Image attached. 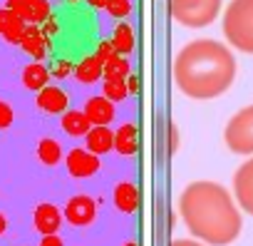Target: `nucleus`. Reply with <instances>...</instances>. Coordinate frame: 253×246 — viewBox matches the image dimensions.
Here are the masks:
<instances>
[{
	"label": "nucleus",
	"mask_w": 253,
	"mask_h": 246,
	"mask_svg": "<svg viewBox=\"0 0 253 246\" xmlns=\"http://www.w3.org/2000/svg\"><path fill=\"white\" fill-rule=\"evenodd\" d=\"M233 192H236V201L238 206L253 216V159H248L246 164H241L233 174Z\"/></svg>",
	"instance_id": "obj_7"
},
{
	"label": "nucleus",
	"mask_w": 253,
	"mask_h": 246,
	"mask_svg": "<svg viewBox=\"0 0 253 246\" xmlns=\"http://www.w3.org/2000/svg\"><path fill=\"white\" fill-rule=\"evenodd\" d=\"M171 246H201V244H196V241H191V239H176Z\"/></svg>",
	"instance_id": "obj_33"
},
{
	"label": "nucleus",
	"mask_w": 253,
	"mask_h": 246,
	"mask_svg": "<svg viewBox=\"0 0 253 246\" xmlns=\"http://www.w3.org/2000/svg\"><path fill=\"white\" fill-rule=\"evenodd\" d=\"M94 55L102 60V62H107L112 55H114V48H112V43L109 40H102L99 45H97V50H94Z\"/></svg>",
	"instance_id": "obj_28"
},
{
	"label": "nucleus",
	"mask_w": 253,
	"mask_h": 246,
	"mask_svg": "<svg viewBox=\"0 0 253 246\" xmlns=\"http://www.w3.org/2000/svg\"><path fill=\"white\" fill-rule=\"evenodd\" d=\"M40 28L45 30V35H47V38H50V35H57V33H60V23H57V20H55L52 15H50V18H47V20H45V23H42Z\"/></svg>",
	"instance_id": "obj_30"
},
{
	"label": "nucleus",
	"mask_w": 253,
	"mask_h": 246,
	"mask_svg": "<svg viewBox=\"0 0 253 246\" xmlns=\"http://www.w3.org/2000/svg\"><path fill=\"white\" fill-rule=\"evenodd\" d=\"M112 48L117 55H129L134 50V28L129 23H119L112 33Z\"/></svg>",
	"instance_id": "obj_20"
},
{
	"label": "nucleus",
	"mask_w": 253,
	"mask_h": 246,
	"mask_svg": "<svg viewBox=\"0 0 253 246\" xmlns=\"http://www.w3.org/2000/svg\"><path fill=\"white\" fill-rule=\"evenodd\" d=\"M124 246H139V244H134V241H126Z\"/></svg>",
	"instance_id": "obj_35"
},
{
	"label": "nucleus",
	"mask_w": 253,
	"mask_h": 246,
	"mask_svg": "<svg viewBox=\"0 0 253 246\" xmlns=\"http://www.w3.org/2000/svg\"><path fill=\"white\" fill-rule=\"evenodd\" d=\"M72 62L70 60H60V62H55V67L50 70V75H55V77H67V75H72Z\"/></svg>",
	"instance_id": "obj_27"
},
{
	"label": "nucleus",
	"mask_w": 253,
	"mask_h": 246,
	"mask_svg": "<svg viewBox=\"0 0 253 246\" xmlns=\"http://www.w3.org/2000/svg\"><path fill=\"white\" fill-rule=\"evenodd\" d=\"M102 95H104L109 102H122L129 92H126V82H124V80H104Z\"/></svg>",
	"instance_id": "obj_24"
},
{
	"label": "nucleus",
	"mask_w": 253,
	"mask_h": 246,
	"mask_svg": "<svg viewBox=\"0 0 253 246\" xmlns=\"http://www.w3.org/2000/svg\"><path fill=\"white\" fill-rule=\"evenodd\" d=\"M47 80H50V70H47L40 60L25 65V70H23V85H25L28 90L38 92V90H42V87L47 85Z\"/></svg>",
	"instance_id": "obj_19"
},
{
	"label": "nucleus",
	"mask_w": 253,
	"mask_h": 246,
	"mask_svg": "<svg viewBox=\"0 0 253 246\" xmlns=\"http://www.w3.org/2000/svg\"><path fill=\"white\" fill-rule=\"evenodd\" d=\"M40 246H65V244H62L60 234H42V241H40Z\"/></svg>",
	"instance_id": "obj_31"
},
{
	"label": "nucleus",
	"mask_w": 253,
	"mask_h": 246,
	"mask_svg": "<svg viewBox=\"0 0 253 246\" xmlns=\"http://www.w3.org/2000/svg\"><path fill=\"white\" fill-rule=\"evenodd\" d=\"M67 3H80V0H67Z\"/></svg>",
	"instance_id": "obj_36"
},
{
	"label": "nucleus",
	"mask_w": 253,
	"mask_h": 246,
	"mask_svg": "<svg viewBox=\"0 0 253 246\" xmlns=\"http://www.w3.org/2000/svg\"><path fill=\"white\" fill-rule=\"evenodd\" d=\"M223 35L231 48L253 55V0H231L226 5Z\"/></svg>",
	"instance_id": "obj_3"
},
{
	"label": "nucleus",
	"mask_w": 253,
	"mask_h": 246,
	"mask_svg": "<svg viewBox=\"0 0 253 246\" xmlns=\"http://www.w3.org/2000/svg\"><path fill=\"white\" fill-rule=\"evenodd\" d=\"M89 119H87V114L84 112H77V109H72V112H62V130L70 135V137H84L87 132H89Z\"/></svg>",
	"instance_id": "obj_21"
},
{
	"label": "nucleus",
	"mask_w": 253,
	"mask_h": 246,
	"mask_svg": "<svg viewBox=\"0 0 253 246\" xmlns=\"http://www.w3.org/2000/svg\"><path fill=\"white\" fill-rule=\"evenodd\" d=\"M13 119H15V112H13V107H10L8 102H3V99H0V130H8V127L13 125Z\"/></svg>",
	"instance_id": "obj_26"
},
{
	"label": "nucleus",
	"mask_w": 253,
	"mask_h": 246,
	"mask_svg": "<svg viewBox=\"0 0 253 246\" xmlns=\"http://www.w3.org/2000/svg\"><path fill=\"white\" fill-rule=\"evenodd\" d=\"M84 140H87V149L92 152V154H107V152H112V145H114V132L112 130H107V125H92L89 127V132L84 135Z\"/></svg>",
	"instance_id": "obj_15"
},
{
	"label": "nucleus",
	"mask_w": 253,
	"mask_h": 246,
	"mask_svg": "<svg viewBox=\"0 0 253 246\" xmlns=\"http://www.w3.org/2000/svg\"><path fill=\"white\" fill-rule=\"evenodd\" d=\"M112 149H117L119 154H124V157H132V154H137V149H139V132H137V127L134 125H122L117 132H114V145H112Z\"/></svg>",
	"instance_id": "obj_17"
},
{
	"label": "nucleus",
	"mask_w": 253,
	"mask_h": 246,
	"mask_svg": "<svg viewBox=\"0 0 253 246\" xmlns=\"http://www.w3.org/2000/svg\"><path fill=\"white\" fill-rule=\"evenodd\" d=\"M124 82H126V92H129V95H139V92H142V80H139L137 75L129 72V75L124 77Z\"/></svg>",
	"instance_id": "obj_29"
},
{
	"label": "nucleus",
	"mask_w": 253,
	"mask_h": 246,
	"mask_svg": "<svg viewBox=\"0 0 253 246\" xmlns=\"http://www.w3.org/2000/svg\"><path fill=\"white\" fill-rule=\"evenodd\" d=\"M223 140L233 154H253V104L238 109L228 119Z\"/></svg>",
	"instance_id": "obj_5"
},
{
	"label": "nucleus",
	"mask_w": 253,
	"mask_h": 246,
	"mask_svg": "<svg viewBox=\"0 0 253 246\" xmlns=\"http://www.w3.org/2000/svg\"><path fill=\"white\" fill-rule=\"evenodd\" d=\"M25 25H28V23H23L10 8H0V35H3L5 43L18 45L20 38H23Z\"/></svg>",
	"instance_id": "obj_16"
},
{
	"label": "nucleus",
	"mask_w": 253,
	"mask_h": 246,
	"mask_svg": "<svg viewBox=\"0 0 253 246\" xmlns=\"http://www.w3.org/2000/svg\"><path fill=\"white\" fill-rule=\"evenodd\" d=\"M94 216H97V204H94V199H89L84 194L72 197L65 206V219L72 226H87L94 221Z\"/></svg>",
	"instance_id": "obj_8"
},
{
	"label": "nucleus",
	"mask_w": 253,
	"mask_h": 246,
	"mask_svg": "<svg viewBox=\"0 0 253 246\" xmlns=\"http://www.w3.org/2000/svg\"><path fill=\"white\" fill-rule=\"evenodd\" d=\"M236 80V57L216 40H194L174 60V82L191 99H213Z\"/></svg>",
	"instance_id": "obj_2"
},
{
	"label": "nucleus",
	"mask_w": 253,
	"mask_h": 246,
	"mask_svg": "<svg viewBox=\"0 0 253 246\" xmlns=\"http://www.w3.org/2000/svg\"><path fill=\"white\" fill-rule=\"evenodd\" d=\"M179 214L186 229L211 244L226 246L241 234V211L236 209L231 194L216 182H194L179 197Z\"/></svg>",
	"instance_id": "obj_1"
},
{
	"label": "nucleus",
	"mask_w": 253,
	"mask_h": 246,
	"mask_svg": "<svg viewBox=\"0 0 253 246\" xmlns=\"http://www.w3.org/2000/svg\"><path fill=\"white\" fill-rule=\"evenodd\" d=\"M5 8H10L28 25H42L52 15L47 0H5Z\"/></svg>",
	"instance_id": "obj_6"
},
{
	"label": "nucleus",
	"mask_w": 253,
	"mask_h": 246,
	"mask_svg": "<svg viewBox=\"0 0 253 246\" xmlns=\"http://www.w3.org/2000/svg\"><path fill=\"white\" fill-rule=\"evenodd\" d=\"M33 60H42L47 52H50V38L45 35V30L40 25H25L23 30V38L18 43Z\"/></svg>",
	"instance_id": "obj_10"
},
{
	"label": "nucleus",
	"mask_w": 253,
	"mask_h": 246,
	"mask_svg": "<svg viewBox=\"0 0 253 246\" xmlns=\"http://www.w3.org/2000/svg\"><path fill=\"white\" fill-rule=\"evenodd\" d=\"M5 229H8V219H5L3 214H0V236L5 234Z\"/></svg>",
	"instance_id": "obj_34"
},
{
	"label": "nucleus",
	"mask_w": 253,
	"mask_h": 246,
	"mask_svg": "<svg viewBox=\"0 0 253 246\" xmlns=\"http://www.w3.org/2000/svg\"><path fill=\"white\" fill-rule=\"evenodd\" d=\"M38 159L42 162V164H47V167H52V164H57L60 159H62V147H60V142L57 140H40L38 142Z\"/></svg>",
	"instance_id": "obj_23"
},
{
	"label": "nucleus",
	"mask_w": 253,
	"mask_h": 246,
	"mask_svg": "<svg viewBox=\"0 0 253 246\" xmlns=\"http://www.w3.org/2000/svg\"><path fill=\"white\" fill-rule=\"evenodd\" d=\"M102 67H104V62H102L97 55H89V57L80 60V62L72 67V75H75L80 82L89 85V82H97V80L102 77Z\"/></svg>",
	"instance_id": "obj_18"
},
{
	"label": "nucleus",
	"mask_w": 253,
	"mask_h": 246,
	"mask_svg": "<svg viewBox=\"0 0 253 246\" xmlns=\"http://www.w3.org/2000/svg\"><path fill=\"white\" fill-rule=\"evenodd\" d=\"M33 224L40 234H57L62 226V211L55 204H38L33 214Z\"/></svg>",
	"instance_id": "obj_12"
},
{
	"label": "nucleus",
	"mask_w": 253,
	"mask_h": 246,
	"mask_svg": "<svg viewBox=\"0 0 253 246\" xmlns=\"http://www.w3.org/2000/svg\"><path fill=\"white\" fill-rule=\"evenodd\" d=\"M107 15L114 18V20H122L132 13V0H107V5H104Z\"/></svg>",
	"instance_id": "obj_25"
},
{
	"label": "nucleus",
	"mask_w": 253,
	"mask_h": 246,
	"mask_svg": "<svg viewBox=\"0 0 253 246\" xmlns=\"http://www.w3.org/2000/svg\"><path fill=\"white\" fill-rule=\"evenodd\" d=\"M38 107L47 114H62L70 104V97L65 90H60L57 85H45L42 90H38V97H35Z\"/></svg>",
	"instance_id": "obj_11"
},
{
	"label": "nucleus",
	"mask_w": 253,
	"mask_h": 246,
	"mask_svg": "<svg viewBox=\"0 0 253 246\" xmlns=\"http://www.w3.org/2000/svg\"><path fill=\"white\" fill-rule=\"evenodd\" d=\"M223 0H171V18L184 28H206L221 13Z\"/></svg>",
	"instance_id": "obj_4"
},
{
	"label": "nucleus",
	"mask_w": 253,
	"mask_h": 246,
	"mask_svg": "<svg viewBox=\"0 0 253 246\" xmlns=\"http://www.w3.org/2000/svg\"><path fill=\"white\" fill-rule=\"evenodd\" d=\"M129 62H126V57L124 55H112L107 62H104V67H102V77L104 80H124L126 75H129Z\"/></svg>",
	"instance_id": "obj_22"
},
{
	"label": "nucleus",
	"mask_w": 253,
	"mask_h": 246,
	"mask_svg": "<svg viewBox=\"0 0 253 246\" xmlns=\"http://www.w3.org/2000/svg\"><path fill=\"white\" fill-rule=\"evenodd\" d=\"M87 5H89L92 10H104V5H107V0H87Z\"/></svg>",
	"instance_id": "obj_32"
},
{
	"label": "nucleus",
	"mask_w": 253,
	"mask_h": 246,
	"mask_svg": "<svg viewBox=\"0 0 253 246\" xmlns=\"http://www.w3.org/2000/svg\"><path fill=\"white\" fill-rule=\"evenodd\" d=\"M112 197H114V206L119 211H124V214H134L139 209V201H142V194H139V189L132 182H119L114 187Z\"/></svg>",
	"instance_id": "obj_13"
},
{
	"label": "nucleus",
	"mask_w": 253,
	"mask_h": 246,
	"mask_svg": "<svg viewBox=\"0 0 253 246\" xmlns=\"http://www.w3.org/2000/svg\"><path fill=\"white\" fill-rule=\"evenodd\" d=\"M89 119V125H109L114 119V102H109L104 95L102 97H89L84 109H82Z\"/></svg>",
	"instance_id": "obj_14"
},
{
	"label": "nucleus",
	"mask_w": 253,
	"mask_h": 246,
	"mask_svg": "<svg viewBox=\"0 0 253 246\" xmlns=\"http://www.w3.org/2000/svg\"><path fill=\"white\" fill-rule=\"evenodd\" d=\"M65 162H67V172H70L75 179H87V177L97 174L99 167H102V164H99V157L92 154L89 149H72Z\"/></svg>",
	"instance_id": "obj_9"
}]
</instances>
